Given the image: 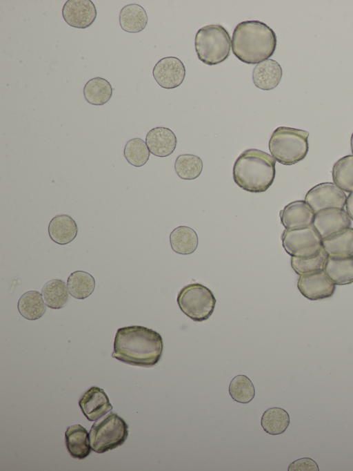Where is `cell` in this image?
Masks as SVG:
<instances>
[{
  "label": "cell",
  "mask_w": 353,
  "mask_h": 471,
  "mask_svg": "<svg viewBox=\"0 0 353 471\" xmlns=\"http://www.w3.org/2000/svg\"><path fill=\"white\" fill-rule=\"evenodd\" d=\"M170 242L174 252L188 255L196 250L198 246V237L192 229L186 226H180L171 232Z\"/></svg>",
  "instance_id": "cell-24"
},
{
  "label": "cell",
  "mask_w": 353,
  "mask_h": 471,
  "mask_svg": "<svg viewBox=\"0 0 353 471\" xmlns=\"http://www.w3.org/2000/svg\"><path fill=\"white\" fill-rule=\"evenodd\" d=\"M41 294L46 305L52 309L63 307L69 299L68 286L59 279H53L46 283L42 288Z\"/></svg>",
  "instance_id": "cell-26"
},
{
  "label": "cell",
  "mask_w": 353,
  "mask_h": 471,
  "mask_svg": "<svg viewBox=\"0 0 353 471\" xmlns=\"http://www.w3.org/2000/svg\"><path fill=\"white\" fill-rule=\"evenodd\" d=\"M112 88L104 78L94 77L85 84L83 96L85 100L94 106H102L107 103L112 95Z\"/></svg>",
  "instance_id": "cell-23"
},
{
  "label": "cell",
  "mask_w": 353,
  "mask_h": 471,
  "mask_svg": "<svg viewBox=\"0 0 353 471\" xmlns=\"http://www.w3.org/2000/svg\"><path fill=\"white\" fill-rule=\"evenodd\" d=\"M174 169L178 176L183 180L197 178L203 169L201 159L192 154H183L177 157Z\"/></svg>",
  "instance_id": "cell-30"
},
{
  "label": "cell",
  "mask_w": 353,
  "mask_h": 471,
  "mask_svg": "<svg viewBox=\"0 0 353 471\" xmlns=\"http://www.w3.org/2000/svg\"><path fill=\"white\" fill-rule=\"evenodd\" d=\"M145 143L150 152L155 156L164 157L171 155L176 146V137L168 128L156 127L146 135Z\"/></svg>",
  "instance_id": "cell-16"
},
{
  "label": "cell",
  "mask_w": 353,
  "mask_h": 471,
  "mask_svg": "<svg viewBox=\"0 0 353 471\" xmlns=\"http://www.w3.org/2000/svg\"><path fill=\"white\" fill-rule=\"evenodd\" d=\"M323 271L335 285H345L353 282V258L328 256Z\"/></svg>",
  "instance_id": "cell-20"
},
{
  "label": "cell",
  "mask_w": 353,
  "mask_h": 471,
  "mask_svg": "<svg viewBox=\"0 0 353 471\" xmlns=\"http://www.w3.org/2000/svg\"><path fill=\"white\" fill-rule=\"evenodd\" d=\"M297 287L301 294L310 300L331 297L336 285L327 278L323 270L299 276Z\"/></svg>",
  "instance_id": "cell-10"
},
{
  "label": "cell",
  "mask_w": 353,
  "mask_h": 471,
  "mask_svg": "<svg viewBox=\"0 0 353 471\" xmlns=\"http://www.w3.org/2000/svg\"><path fill=\"white\" fill-rule=\"evenodd\" d=\"M121 28L128 32H139L148 23V16L145 9L137 3L125 6L119 13Z\"/></svg>",
  "instance_id": "cell-22"
},
{
  "label": "cell",
  "mask_w": 353,
  "mask_h": 471,
  "mask_svg": "<svg viewBox=\"0 0 353 471\" xmlns=\"http://www.w3.org/2000/svg\"><path fill=\"white\" fill-rule=\"evenodd\" d=\"M65 441L70 455L74 459H83L91 452L90 435L80 424L68 426L65 432Z\"/></svg>",
  "instance_id": "cell-18"
},
{
  "label": "cell",
  "mask_w": 353,
  "mask_h": 471,
  "mask_svg": "<svg viewBox=\"0 0 353 471\" xmlns=\"http://www.w3.org/2000/svg\"><path fill=\"white\" fill-rule=\"evenodd\" d=\"M176 300L183 313L196 322L208 320L216 305L212 292L199 283H192L183 287L179 291Z\"/></svg>",
  "instance_id": "cell-7"
},
{
  "label": "cell",
  "mask_w": 353,
  "mask_h": 471,
  "mask_svg": "<svg viewBox=\"0 0 353 471\" xmlns=\"http://www.w3.org/2000/svg\"><path fill=\"white\" fill-rule=\"evenodd\" d=\"M309 132L287 126H279L272 133L269 150L276 161L292 165L303 160L309 149Z\"/></svg>",
  "instance_id": "cell-4"
},
{
  "label": "cell",
  "mask_w": 353,
  "mask_h": 471,
  "mask_svg": "<svg viewBox=\"0 0 353 471\" xmlns=\"http://www.w3.org/2000/svg\"><path fill=\"white\" fill-rule=\"evenodd\" d=\"M350 145H351L352 153L353 154V133L352 134V136H351Z\"/></svg>",
  "instance_id": "cell-36"
},
{
  "label": "cell",
  "mask_w": 353,
  "mask_h": 471,
  "mask_svg": "<svg viewBox=\"0 0 353 471\" xmlns=\"http://www.w3.org/2000/svg\"><path fill=\"white\" fill-rule=\"evenodd\" d=\"M261 424L266 433L271 435L281 434L290 425V416L283 408L270 407L262 415Z\"/></svg>",
  "instance_id": "cell-27"
},
{
  "label": "cell",
  "mask_w": 353,
  "mask_h": 471,
  "mask_svg": "<svg viewBox=\"0 0 353 471\" xmlns=\"http://www.w3.org/2000/svg\"><path fill=\"white\" fill-rule=\"evenodd\" d=\"M322 247L328 256L353 258V228H345L322 239Z\"/></svg>",
  "instance_id": "cell-17"
},
{
  "label": "cell",
  "mask_w": 353,
  "mask_h": 471,
  "mask_svg": "<svg viewBox=\"0 0 353 471\" xmlns=\"http://www.w3.org/2000/svg\"><path fill=\"white\" fill-rule=\"evenodd\" d=\"M150 152L145 143L141 138H133L127 142L123 150V155L127 162L135 167H141L146 164Z\"/></svg>",
  "instance_id": "cell-32"
},
{
  "label": "cell",
  "mask_w": 353,
  "mask_h": 471,
  "mask_svg": "<svg viewBox=\"0 0 353 471\" xmlns=\"http://www.w3.org/2000/svg\"><path fill=\"white\" fill-rule=\"evenodd\" d=\"M69 294L76 299L83 300L90 296L95 287L92 275L83 271L72 273L67 280Z\"/></svg>",
  "instance_id": "cell-28"
},
{
  "label": "cell",
  "mask_w": 353,
  "mask_h": 471,
  "mask_svg": "<svg viewBox=\"0 0 353 471\" xmlns=\"http://www.w3.org/2000/svg\"><path fill=\"white\" fill-rule=\"evenodd\" d=\"M231 42L228 32L222 26H205L197 31L195 37L198 59L209 66L219 64L230 55Z\"/></svg>",
  "instance_id": "cell-5"
},
{
  "label": "cell",
  "mask_w": 353,
  "mask_h": 471,
  "mask_svg": "<svg viewBox=\"0 0 353 471\" xmlns=\"http://www.w3.org/2000/svg\"><path fill=\"white\" fill-rule=\"evenodd\" d=\"M312 225L323 239L350 227L351 219L344 209L329 208L315 213Z\"/></svg>",
  "instance_id": "cell-11"
},
{
  "label": "cell",
  "mask_w": 353,
  "mask_h": 471,
  "mask_svg": "<svg viewBox=\"0 0 353 471\" xmlns=\"http://www.w3.org/2000/svg\"><path fill=\"white\" fill-rule=\"evenodd\" d=\"M333 182L344 192H353V155L344 156L334 164Z\"/></svg>",
  "instance_id": "cell-29"
},
{
  "label": "cell",
  "mask_w": 353,
  "mask_h": 471,
  "mask_svg": "<svg viewBox=\"0 0 353 471\" xmlns=\"http://www.w3.org/2000/svg\"><path fill=\"white\" fill-rule=\"evenodd\" d=\"M232 50L241 61L258 64L268 59L274 52L276 36L265 23L249 20L239 23L232 36Z\"/></svg>",
  "instance_id": "cell-2"
},
{
  "label": "cell",
  "mask_w": 353,
  "mask_h": 471,
  "mask_svg": "<svg viewBox=\"0 0 353 471\" xmlns=\"http://www.w3.org/2000/svg\"><path fill=\"white\" fill-rule=\"evenodd\" d=\"M17 307L20 314L30 320L40 318L46 309L42 294L37 291L23 294L18 301Z\"/></svg>",
  "instance_id": "cell-25"
},
{
  "label": "cell",
  "mask_w": 353,
  "mask_h": 471,
  "mask_svg": "<svg viewBox=\"0 0 353 471\" xmlns=\"http://www.w3.org/2000/svg\"><path fill=\"white\" fill-rule=\"evenodd\" d=\"M79 405L90 421L99 419L113 408L104 390L98 387L87 390L79 399Z\"/></svg>",
  "instance_id": "cell-14"
},
{
  "label": "cell",
  "mask_w": 353,
  "mask_h": 471,
  "mask_svg": "<svg viewBox=\"0 0 353 471\" xmlns=\"http://www.w3.org/2000/svg\"><path fill=\"white\" fill-rule=\"evenodd\" d=\"M314 212L305 200L287 204L279 212L281 222L285 229H301L312 224Z\"/></svg>",
  "instance_id": "cell-15"
},
{
  "label": "cell",
  "mask_w": 353,
  "mask_h": 471,
  "mask_svg": "<svg viewBox=\"0 0 353 471\" xmlns=\"http://www.w3.org/2000/svg\"><path fill=\"white\" fill-rule=\"evenodd\" d=\"M229 394L234 401L250 403L255 396V390L251 380L245 375L236 376L229 385Z\"/></svg>",
  "instance_id": "cell-33"
},
{
  "label": "cell",
  "mask_w": 353,
  "mask_h": 471,
  "mask_svg": "<svg viewBox=\"0 0 353 471\" xmlns=\"http://www.w3.org/2000/svg\"><path fill=\"white\" fill-rule=\"evenodd\" d=\"M288 471H319L316 462L311 458L303 457L292 462Z\"/></svg>",
  "instance_id": "cell-34"
},
{
  "label": "cell",
  "mask_w": 353,
  "mask_h": 471,
  "mask_svg": "<svg viewBox=\"0 0 353 471\" xmlns=\"http://www.w3.org/2000/svg\"><path fill=\"white\" fill-rule=\"evenodd\" d=\"M163 348L157 331L143 326L124 327L117 329L112 357L128 365L150 367L159 361Z\"/></svg>",
  "instance_id": "cell-1"
},
{
  "label": "cell",
  "mask_w": 353,
  "mask_h": 471,
  "mask_svg": "<svg viewBox=\"0 0 353 471\" xmlns=\"http://www.w3.org/2000/svg\"><path fill=\"white\" fill-rule=\"evenodd\" d=\"M345 209L350 218L353 221V192L347 197Z\"/></svg>",
  "instance_id": "cell-35"
},
{
  "label": "cell",
  "mask_w": 353,
  "mask_h": 471,
  "mask_svg": "<svg viewBox=\"0 0 353 471\" xmlns=\"http://www.w3.org/2000/svg\"><path fill=\"white\" fill-rule=\"evenodd\" d=\"M347 195L332 182L320 183L310 189L305 197V202L314 213L325 209L345 206Z\"/></svg>",
  "instance_id": "cell-9"
},
{
  "label": "cell",
  "mask_w": 353,
  "mask_h": 471,
  "mask_svg": "<svg viewBox=\"0 0 353 471\" xmlns=\"http://www.w3.org/2000/svg\"><path fill=\"white\" fill-rule=\"evenodd\" d=\"M282 245L291 256L306 258L318 253L322 247V238L313 225L285 229L281 235Z\"/></svg>",
  "instance_id": "cell-8"
},
{
  "label": "cell",
  "mask_w": 353,
  "mask_h": 471,
  "mask_svg": "<svg viewBox=\"0 0 353 471\" xmlns=\"http://www.w3.org/2000/svg\"><path fill=\"white\" fill-rule=\"evenodd\" d=\"M89 435L92 450L101 454L117 448L125 441L128 425L121 417L112 412L92 425Z\"/></svg>",
  "instance_id": "cell-6"
},
{
  "label": "cell",
  "mask_w": 353,
  "mask_h": 471,
  "mask_svg": "<svg viewBox=\"0 0 353 471\" xmlns=\"http://www.w3.org/2000/svg\"><path fill=\"white\" fill-rule=\"evenodd\" d=\"M327 257V253L322 248L318 253L310 257L292 256L291 267L295 273L299 276L323 270Z\"/></svg>",
  "instance_id": "cell-31"
},
{
  "label": "cell",
  "mask_w": 353,
  "mask_h": 471,
  "mask_svg": "<svg viewBox=\"0 0 353 471\" xmlns=\"http://www.w3.org/2000/svg\"><path fill=\"white\" fill-rule=\"evenodd\" d=\"M62 16L69 26L84 29L94 23L97 9L90 0H68L63 6Z\"/></svg>",
  "instance_id": "cell-13"
},
{
  "label": "cell",
  "mask_w": 353,
  "mask_h": 471,
  "mask_svg": "<svg viewBox=\"0 0 353 471\" xmlns=\"http://www.w3.org/2000/svg\"><path fill=\"white\" fill-rule=\"evenodd\" d=\"M153 77L162 88L172 89L179 86L183 81L185 68L182 61L174 57L161 59L152 70Z\"/></svg>",
  "instance_id": "cell-12"
},
{
  "label": "cell",
  "mask_w": 353,
  "mask_h": 471,
  "mask_svg": "<svg viewBox=\"0 0 353 471\" xmlns=\"http://www.w3.org/2000/svg\"><path fill=\"white\" fill-rule=\"evenodd\" d=\"M275 164V159L263 151L255 148L245 150L234 164V181L246 191L264 192L274 182Z\"/></svg>",
  "instance_id": "cell-3"
},
{
  "label": "cell",
  "mask_w": 353,
  "mask_h": 471,
  "mask_svg": "<svg viewBox=\"0 0 353 471\" xmlns=\"http://www.w3.org/2000/svg\"><path fill=\"white\" fill-rule=\"evenodd\" d=\"M77 233L76 222L65 214L56 215L48 225V233L51 240L61 245L71 242L76 238Z\"/></svg>",
  "instance_id": "cell-21"
},
{
  "label": "cell",
  "mask_w": 353,
  "mask_h": 471,
  "mask_svg": "<svg viewBox=\"0 0 353 471\" xmlns=\"http://www.w3.org/2000/svg\"><path fill=\"white\" fill-rule=\"evenodd\" d=\"M282 68L275 60L268 59L256 65L252 73L254 85L262 90L276 88L282 77Z\"/></svg>",
  "instance_id": "cell-19"
}]
</instances>
